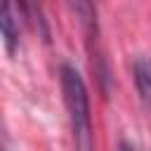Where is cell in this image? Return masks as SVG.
<instances>
[{"label":"cell","instance_id":"obj_1","mask_svg":"<svg viewBox=\"0 0 151 151\" xmlns=\"http://www.w3.org/2000/svg\"><path fill=\"white\" fill-rule=\"evenodd\" d=\"M61 78V92L73 130V142L78 151H92L94 149V137H92V113H90V94L83 76L78 73L76 66L61 64L59 68Z\"/></svg>","mask_w":151,"mask_h":151},{"label":"cell","instance_id":"obj_2","mask_svg":"<svg viewBox=\"0 0 151 151\" xmlns=\"http://www.w3.org/2000/svg\"><path fill=\"white\" fill-rule=\"evenodd\" d=\"M0 35L5 40L7 52L12 54L19 45V26H17V17H14V7L9 2H0Z\"/></svg>","mask_w":151,"mask_h":151},{"label":"cell","instance_id":"obj_3","mask_svg":"<svg viewBox=\"0 0 151 151\" xmlns=\"http://www.w3.org/2000/svg\"><path fill=\"white\" fill-rule=\"evenodd\" d=\"M132 76L139 99L146 104V109H151V57H137L132 64Z\"/></svg>","mask_w":151,"mask_h":151},{"label":"cell","instance_id":"obj_4","mask_svg":"<svg viewBox=\"0 0 151 151\" xmlns=\"http://www.w3.org/2000/svg\"><path fill=\"white\" fill-rule=\"evenodd\" d=\"M118 151H137V149H134L132 144H127V142H120V144H118Z\"/></svg>","mask_w":151,"mask_h":151},{"label":"cell","instance_id":"obj_5","mask_svg":"<svg viewBox=\"0 0 151 151\" xmlns=\"http://www.w3.org/2000/svg\"><path fill=\"white\" fill-rule=\"evenodd\" d=\"M0 151H5V149H2V146H0Z\"/></svg>","mask_w":151,"mask_h":151}]
</instances>
